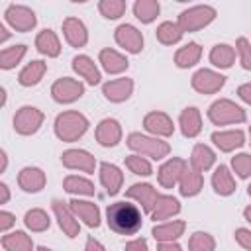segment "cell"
I'll return each mask as SVG.
<instances>
[{"label": "cell", "mask_w": 251, "mask_h": 251, "mask_svg": "<svg viewBox=\"0 0 251 251\" xmlns=\"http://www.w3.org/2000/svg\"><path fill=\"white\" fill-rule=\"evenodd\" d=\"M106 222L108 227L118 235H135L143 226V216L135 204L127 200H118L108 206Z\"/></svg>", "instance_id": "obj_1"}, {"label": "cell", "mask_w": 251, "mask_h": 251, "mask_svg": "<svg viewBox=\"0 0 251 251\" xmlns=\"http://www.w3.org/2000/svg\"><path fill=\"white\" fill-rule=\"evenodd\" d=\"M88 120L84 114L76 112V110H67V112H61L57 118H55V135L61 139V141H76L78 137H82L88 129Z\"/></svg>", "instance_id": "obj_2"}, {"label": "cell", "mask_w": 251, "mask_h": 251, "mask_svg": "<svg viewBox=\"0 0 251 251\" xmlns=\"http://www.w3.org/2000/svg\"><path fill=\"white\" fill-rule=\"evenodd\" d=\"M127 147L135 151L137 155L149 157L153 161H161L171 153V145L167 141L153 137V135H143L139 131H133L127 135Z\"/></svg>", "instance_id": "obj_3"}, {"label": "cell", "mask_w": 251, "mask_h": 251, "mask_svg": "<svg viewBox=\"0 0 251 251\" xmlns=\"http://www.w3.org/2000/svg\"><path fill=\"white\" fill-rule=\"evenodd\" d=\"M208 120L214 126H229V124H243L247 120L245 110L227 98H220L210 104Z\"/></svg>", "instance_id": "obj_4"}, {"label": "cell", "mask_w": 251, "mask_h": 251, "mask_svg": "<svg viewBox=\"0 0 251 251\" xmlns=\"http://www.w3.org/2000/svg\"><path fill=\"white\" fill-rule=\"evenodd\" d=\"M216 20V8L208 6V4H198V6H190L188 10H182L178 16V27L182 29V33H192L198 31L206 25H210Z\"/></svg>", "instance_id": "obj_5"}, {"label": "cell", "mask_w": 251, "mask_h": 251, "mask_svg": "<svg viewBox=\"0 0 251 251\" xmlns=\"http://www.w3.org/2000/svg\"><path fill=\"white\" fill-rule=\"evenodd\" d=\"M4 18H6V24L14 29V31H20V33H25V31H31L37 24V18H35V12L27 6H22V4H10L4 12Z\"/></svg>", "instance_id": "obj_6"}, {"label": "cell", "mask_w": 251, "mask_h": 251, "mask_svg": "<svg viewBox=\"0 0 251 251\" xmlns=\"http://www.w3.org/2000/svg\"><path fill=\"white\" fill-rule=\"evenodd\" d=\"M45 116L39 108L35 106H22L16 116H14V129L20 133V135H31L35 133L41 124H43Z\"/></svg>", "instance_id": "obj_7"}, {"label": "cell", "mask_w": 251, "mask_h": 251, "mask_svg": "<svg viewBox=\"0 0 251 251\" xmlns=\"http://www.w3.org/2000/svg\"><path fill=\"white\" fill-rule=\"evenodd\" d=\"M82 94H84V84L71 76L57 78L51 86V96L59 104H71V102L78 100Z\"/></svg>", "instance_id": "obj_8"}, {"label": "cell", "mask_w": 251, "mask_h": 251, "mask_svg": "<svg viewBox=\"0 0 251 251\" xmlns=\"http://www.w3.org/2000/svg\"><path fill=\"white\" fill-rule=\"evenodd\" d=\"M226 84V76L212 69H198L192 75V88L200 94H216Z\"/></svg>", "instance_id": "obj_9"}, {"label": "cell", "mask_w": 251, "mask_h": 251, "mask_svg": "<svg viewBox=\"0 0 251 251\" xmlns=\"http://www.w3.org/2000/svg\"><path fill=\"white\" fill-rule=\"evenodd\" d=\"M51 208H53V214H55V218H57L59 227L63 229V233H65L67 237H71V239L76 237V235L80 233V222H78V218L73 214V210L69 208V204L55 198V200L51 202Z\"/></svg>", "instance_id": "obj_10"}, {"label": "cell", "mask_w": 251, "mask_h": 251, "mask_svg": "<svg viewBox=\"0 0 251 251\" xmlns=\"http://www.w3.org/2000/svg\"><path fill=\"white\" fill-rule=\"evenodd\" d=\"M188 167V163L180 157H171L169 161H165L159 171H157V180L163 188H175L184 173V169Z\"/></svg>", "instance_id": "obj_11"}, {"label": "cell", "mask_w": 251, "mask_h": 251, "mask_svg": "<svg viewBox=\"0 0 251 251\" xmlns=\"http://www.w3.org/2000/svg\"><path fill=\"white\" fill-rule=\"evenodd\" d=\"M114 39H116V43H118L122 49H126L127 53L137 55V53L143 49V35H141V31H139L135 25H131V24H122V25H118L116 31H114Z\"/></svg>", "instance_id": "obj_12"}, {"label": "cell", "mask_w": 251, "mask_h": 251, "mask_svg": "<svg viewBox=\"0 0 251 251\" xmlns=\"http://www.w3.org/2000/svg\"><path fill=\"white\" fill-rule=\"evenodd\" d=\"M61 163L67 169H75V171H82L92 175L96 169V159L92 153L84 151V149H67L61 155Z\"/></svg>", "instance_id": "obj_13"}, {"label": "cell", "mask_w": 251, "mask_h": 251, "mask_svg": "<svg viewBox=\"0 0 251 251\" xmlns=\"http://www.w3.org/2000/svg\"><path fill=\"white\" fill-rule=\"evenodd\" d=\"M143 127L153 137H171L175 133V124L165 112H149L143 118Z\"/></svg>", "instance_id": "obj_14"}, {"label": "cell", "mask_w": 251, "mask_h": 251, "mask_svg": "<svg viewBox=\"0 0 251 251\" xmlns=\"http://www.w3.org/2000/svg\"><path fill=\"white\" fill-rule=\"evenodd\" d=\"M69 208L78 218V222H82L84 226H88V227H98L100 226V208L94 202L73 198L69 202Z\"/></svg>", "instance_id": "obj_15"}, {"label": "cell", "mask_w": 251, "mask_h": 251, "mask_svg": "<svg viewBox=\"0 0 251 251\" xmlns=\"http://www.w3.org/2000/svg\"><path fill=\"white\" fill-rule=\"evenodd\" d=\"M126 196L131 198V200H135V202H139L141 208H143V212L151 214V212H153V206H155V202H157V198H159V192H157V188H155L153 184L137 182V184H131V186L126 190Z\"/></svg>", "instance_id": "obj_16"}, {"label": "cell", "mask_w": 251, "mask_h": 251, "mask_svg": "<svg viewBox=\"0 0 251 251\" xmlns=\"http://www.w3.org/2000/svg\"><path fill=\"white\" fill-rule=\"evenodd\" d=\"M133 92V80L127 78V76H122V78H114V80H108L104 82L102 86V94L106 100L110 102H126Z\"/></svg>", "instance_id": "obj_17"}, {"label": "cell", "mask_w": 251, "mask_h": 251, "mask_svg": "<svg viewBox=\"0 0 251 251\" xmlns=\"http://www.w3.org/2000/svg\"><path fill=\"white\" fill-rule=\"evenodd\" d=\"M96 141L102 147H116L122 141V126L114 118H104L96 126Z\"/></svg>", "instance_id": "obj_18"}, {"label": "cell", "mask_w": 251, "mask_h": 251, "mask_svg": "<svg viewBox=\"0 0 251 251\" xmlns=\"http://www.w3.org/2000/svg\"><path fill=\"white\" fill-rule=\"evenodd\" d=\"M45 182H47V176L39 167H24L18 173V184L24 192L35 194L45 188Z\"/></svg>", "instance_id": "obj_19"}, {"label": "cell", "mask_w": 251, "mask_h": 251, "mask_svg": "<svg viewBox=\"0 0 251 251\" xmlns=\"http://www.w3.org/2000/svg\"><path fill=\"white\" fill-rule=\"evenodd\" d=\"M63 35L71 47H84L88 43V29L78 18H67L63 22Z\"/></svg>", "instance_id": "obj_20"}, {"label": "cell", "mask_w": 251, "mask_h": 251, "mask_svg": "<svg viewBox=\"0 0 251 251\" xmlns=\"http://www.w3.org/2000/svg\"><path fill=\"white\" fill-rule=\"evenodd\" d=\"M100 182L110 196H116L124 184V173L114 163H100Z\"/></svg>", "instance_id": "obj_21"}, {"label": "cell", "mask_w": 251, "mask_h": 251, "mask_svg": "<svg viewBox=\"0 0 251 251\" xmlns=\"http://www.w3.org/2000/svg\"><path fill=\"white\" fill-rule=\"evenodd\" d=\"M212 141L214 145L224 151V153H231L235 149H239L245 143V133L241 129H227V131H214L212 133Z\"/></svg>", "instance_id": "obj_22"}, {"label": "cell", "mask_w": 251, "mask_h": 251, "mask_svg": "<svg viewBox=\"0 0 251 251\" xmlns=\"http://www.w3.org/2000/svg\"><path fill=\"white\" fill-rule=\"evenodd\" d=\"M73 71H75L80 78H84L86 84H92V86L98 84L100 78H102V75H100L96 63H94L88 55H76V57L73 59Z\"/></svg>", "instance_id": "obj_23"}, {"label": "cell", "mask_w": 251, "mask_h": 251, "mask_svg": "<svg viewBox=\"0 0 251 251\" xmlns=\"http://www.w3.org/2000/svg\"><path fill=\"white\" fill-rule=\"evenodd\" d=\"M98 61H100L102 69H104L108 75L124 73V71H127V67H129V61L126 59V55H122V53H118L116 49H110V47H106V49L100 51Z\"/></svg>", "instance_id": "obj_24"}, {"label": "cell", "mask_w": 251, "mask_h": 251, "mask_svg": "<svg viewBox=\"0 0 251 251\" xmlns=\"http://www.w3.org/2000/svg\"><path fill=\"white\" fill-rule=\"evenodd\" d=\"M186 229V224L182 220H173V222H165L159 224L151 229V235L155 237L157 243H167V241H176Z\"/></svg>", "instance_id": "obj_25"}, {"label": "cell", "mask_w": 251, "mask_h": 251, "mask_svg": "<svg viewBox=\"0 0 251 251\" xmlns=\"http://www.w3.org/2000/svg\"><path fill=\"white\" fill-rule=\"evenodd\" d=\"M178 126H180V131H182L184 137H196L202 131V116H200V110L194 108V106L184 108L180 112Z\"/></svg>", "instance_id": "obj_26"}, {"label": "cell", "mask_w": 251, "mask_h": 251, "mask_svg": "<svg viewBox=\"0 0 251 251\" xmlns=\"http://www.w3.org/2000/svg\"><path fill=\"white\" fill-rule=\"evenodd\" d=\"M212 186L214 192L220 196H229L235 192V178L229 173V169L226 165H218L212 173Z\"/></svg>", "instance_id": "obj_27"}, {"label": "cell", "mask_w": 251, "mask_h": 251, "mask_svg": "<svg viewBox=\"0 0 251 251\" xmlns=\"http://www.w3.org/2000/svg\"><path fill=\"white\" fill-rule=\"evenodd\" d=\"M180 212V202L171 196V194H159L155 206H153V212H151V220L159 222V220H169L173 216H176Z\"/></svg>", "instance_id": "obj_28"}, {"label": "cell", "mask_w": 251, "mask_h": 251, "mask_svg": "<svg viewBox=\"0 0 251 251\" xmlns=\"http://www.w3.org/2000/svg\"><path fill=\"white\" fill-rule=\"evenodd\" d=\"M204 186V178H202V173L192 169V167H186L180 180H178V190L182 196L190 198V196H196Z\"/></svg>", "instance_id": "obj_29"}, {"label": "cell", "mask_w": 251, "mask_h": 251, "mask_svg": "<svg viewBox=\"0 0 251 251\" xmlns=\"http://www.w3.org/2000/svg\"><path fill=\"white\" fill-rule=\"evenodd\" d=\"M35 49L45 57H57L61 53V41L53 29H41L35 37Z\"/></svg>", "instance_id": "obj_30"}, {"label": "cell", "mask_w": 251, "mask_h": 251, "mask_svg": "<svg viewBox=\"0 0 251 251\" xmlns=\"http://www.w3.org/2000/svg\"><path fill=\"white\" fill-rule=\"evenodd\" d=\"M216 163V153L212 151V147L204 145V143H196L194 149H192V155H190V167L204 173V171H210Z\"/></svg>", "instance_id": "obj_31"}, {"label": "cell", "mask_w": 251, "mask_h": 251, "mask_svg": "<svg viewBox=\"0 0 251 251\" xmlns=\"http://www.w3.org/2000/svg\"><path fill=\"white\" fill-rule=\"evenodd\" d=\"M200 57H202V47L196 41H190L175 53V65L178 69H190L200 61Z\"/></svg>", "instance_id": "obj_32"}, {"label": "cell", "mask_w": 251, "mask_h": 251, "mask_svg": "<svg viewBox=\"0 0 251 251\" xmlns=\"http://www.w3.org/2000/svg\"><path fill=\"white\" fill-rule=\"evenodd\" d=\"M45 73H47V63H43V61H29V63L20 71L18 82H20L22 86H35V84L43 78Z\"/></svg>", "instance_id": "obj_33"}, {"label": "cell", "mask_w": 251, "mask_h": 251, "mask_svg": "<svg viewBox=\"0 0 251 251\" xmlns=\"http://www.w3.org/2000/svg\"><path fill=\"white\" fill-rule=\"evenodd\" d=\"M2 247L4 251H31L33 249V241L25 231H10L2 235Z\"/></svg>", "instance_id": "obj_34"}, {"label": "cell", "mask_w": 251, "mask_h": 251, "mask_svg": "<svg viewBox=\"0 0 251 251\" xmlns=\"http://www.w3.org/2000/svg\"><path fill=\"white\" fill-rule=\"evenodd\" d=\"M63 188L65 192L75 194V196H94V190H96L88 178L78 176V175H69L63 180Z\"/></svg>", "instance_id": "obj_35"}, {"label": "cell", "mask_w": 251, "mask_h": 251, "mask_svg": "<svg viewBox=\"0 0 251 251\" xmlns=\"http://www.w3.org/2000/svg\"><path fill=\"white\" fill-rule=\"evenodd\" d=\"M235 61V49L227 43H218L210 51V63L218 69H229Z\"/></svg>", "instance_id": "obj_36"}, {"label": "cell", "mask_w": 251, "mask_h": 251, "mask_svg": "<svg viewBox=\"0 0 251 251\" xmlns=\"http://www.w3.org/2000/svg\"><path fill=\"white\" fill-rule=\"evenodd\" d=\"M155 35H157V41L163 45H176L182 39V29L178 27L176 22H163L157 25Z\"/></svg>", "instance_id": "obj_37"}, {"label": "cell", "mask_w": 251, "mask_h": 251, "mask_svg": "<svg viewBox=\"0 0 251 251\" xmlns=\"http://www.w3.org/2000/svg\"><path fill=\"white\" fill-rule=\"evenodd\" d=\"M24 224H25V227H27L29 231L39 233V231L49 229L51 220H49V214H47L45 210H41V208H31V210L25 212V216H24Z\"/></svg>", "instance_id": "obj_38"}, {"label": "cell", "mask_w": 251, "mask_h": 251, "mask_svg": "<svg viewBox=\"0 0 251 251\" xmlns=\"http://www.w3.org/2000/svg\"><path fill=\"white\" fill-rule=\"evenodd\" d=\"M161 12V6L157 0H137L133 4V14L141 24H151Z\"/></svg>", "instance_id": "obj_39"}, {"label": "cell", "mask_w": 251, "mask_h": 251, "mask_svg": "<svg viewBox=\"0 0 251 251\" xmlns=\"http://www.w3.org/2000/svg\"><path fill=\"white\" fill-rule=\"evenodd\" d=\"M27 53V47L25 45H12V47H4L0 51V69L4 71H10L14 69Z\"/></svg>", "instance_id": "obj_40"}, {"label": "cell", "mask_w": 251, "mask_h": 251, "mask_svg": "<svg viewBox=\"0 0 251 251\" xmlns=\"http://www.w3.org/2000/svg\"><path fill=\"white\" fill-rule=\"evenodd\" d=\"M98 10H100V14L104 18L118 20V18H122L126 14L127 4H126V0H100L98 2Z\"/></svg>", "instance_id": "obj_41"}, {"label": "cell", "mask_w": 251, "mask_h": 251, "mask_svg": "<svg viewBox=\"0 0 251 251\" xmlns=\"http://www.w3.org/2000/svg\"><path fill=\"white\" fill-rule=\"evenodd\" d=\"M126 167L133 175H137V176H149V175H153V167H151L149 159H145L143 155H137V153L126 157Z\"/></svg>", "instance_id": "obj_42"}, {"label": "cell", "mask_w": 251, "mask_h": 251, "mask_svg": "<svg viewBox=\"0 0 251 251\" xmlns=\"http://www.w3.org/2000/svg\"><path fill=\"white\" fill-rule=\"evenodd\" d=\"M188 249L190 251H214L216 249V241L206 231H194L190 235V239H188Z\"/></svg>", "instance_id": "obj_43"}, {"label": "cell", "mask_w": 251, "mask_h": 251, "mask_svg": "<svg viewBox=\"0 0 251 251\" xmlns=\"http://www.w3.org/2000/svg\"><path fill=\"white\" fill-rule=\"evenodd\" d=\"M231 169L239 178L251 176V155L249 153H237L231 157Z\"/></svg>", "instance_id": "obj_44"}, {"label": "cell", "mask_w": 251, "mask_h": 251, "mask_svg": "<svg viewBox=\"0 0 251 251\" xmlns=\"http://www.w3.org/2000/svg\"><path fill=\"white\" fill-rule=\"evenodd\" d=\"M235 49L239 53V63L245 71H251V43L245 37H239L235 43Z\"/></svg>", "instance_id": "obj_45"}, {"label": "cell", "mask_w": 251, "mask_h": 251, "mask_svg": "<svg viewBox=\"0 0 251 251\" xmlns=\"http://www.w3.org/2000/svg\"><path fill=\"white\" fill-rule=\"evenodd\" d=\"M233 235H235V241H237L245 251H251V229H247V227H237Z\"/></svg>", "instance_id": "obj_46"}, {"label": "cell", "mask_w": 251, "mask_h": 251, "mask_svg": "<svg viewBox=\"0 0 251 251\" xmlns=\"http://www.w3.org/2000/svg\"><path fill=\"white\" fill-rule=\"evenodd\" d=\"M14 224H16V216L10 214V212H6V210H2L0 212V231L6 233Z\"/></svg>", "instance_id": "obj_47"}, {"label": "cell", "mask_w": 251, "mask_h": 251, "mask_svg": "<svg viewBox=\"0 0 251 251\" xmlns=\"http://www.w3.org/2000/svg\"><path fill=\"white\" fill-rule=\"evenodd\" d=\"M124 251H149V247H147V239H143V237H135V239H131V241L126 243Z\"/></svg>", "instance_id": "obj_48"}, {"label": "cell", "mask_w": 251, "mask_h": 251, "mask_svg": "<svg viewBox=\"0 0 251 251\" xmlns=\"http://www.w3.org/2000/svg\"><path fill=\"white\" fill-rule=\"evenodd\" d=\"M237 96H239L245 104H249V106H251V82L241 84V86L237 88Z\"/></svg>", "instance_id": "obj_49"}, {"label": "cell", "mask_w": 251, "mask_h": 251, "mask_svg": "<svg viewBox=\"0 0 251 251\" xmlns=\"http://www.w3.org/2000/svg\"><path fill=\"white\" fill-rule=\"evenodd\" d=\"M84 251H106V247H104L98 239L88 237V239H86V245H84Z\"/></svg>", "instance_id": "obj_50"}, {"label": "cell", "mask_w": 251, "mask_h": 251, "mask_svg": "<svg viewBox=\"0 0 251 251\" xmlns=\"http://www.w3.org/2000/svg\"><path fill=\"white\" fill-rule=\"evenodd\" d=\"M157 251H182V247L176 241H167V243H157Z\"/></svg>", "instance_id": "obj_51"}, {"label": "cell", "mask_w": 251, "mask_h": 251, "mask_svg": "<svg viewBox=\"0 0 251 251\" xmlns=\"http://www.w3.org/2000/svg\"><path fill=\"white\" fill-rule=\"evenodd\" d=\"M0 204H8V200H10V188H8V184L6 182H0Z\"/></svg>", "instance_id": "obj_52"}, {"label": "cell", "mask_w": 251, "mask_h": 251, "mask_svg": "<svg viewBox=\"0 0 251 251\" xmlns=\"http://www.w3.org/2000/svg\"><path fill=\"white\" fill-rule=\"evenodd\" d=\"M8 37H10V31L6 29V25H4V24H0V43H4Z\"/></svg>", "instance_id": "obj_53"}, {"label": "cell", "mask_w": 251, "mask_h": 251, "mask_svg": "<svg viewBox=\"0 0 251 251\" xmlns=\"http://www.w3.org/2000/svg\"><path fill=\"white\" fill-rule=\"evenodd\" d=\"M0 159H2V167H0V173H4V171H6V167H8V155H6V151H4V149L0 151Z\"/></svg>", "instance_id": "obj_54"}, {"label": "cell", "mask_w": 251, "mask_h": 251, "mask_svg": "<svg viewBox=\"0 0 251 251\" xmlns=\"http://www.w3.org/2000/svg\"><path fill=\"white\" fill-rule=\"evenodd\" d=\"M243 218H245V220L251 224V206H247V208L243 210Z\"/></svg>", "instance_id": "obj_55"}, {"label": "cell", "mask_w": 251, "mask_h": 251, "mask_svg": "<svg viewBox=\"0 0 251 251\" xmlns=\"http://www.w3.org/2000/svg\"><path fill=\"white\" fill-rule=\"evenodd\" d=\"M37 251H53V249H49V247H45V245H41V247H37Z\"/></svg>", "instance_id": "obj_56"}, {"label": "cell", "mask_w": 251, "mask_h": 251, "mask_svg": "<svg viewBox=\"0 0 251 251\" xmlns=\"http://www.w3.org/2000/svg\"><path fill=\"white\" fill-rule=\"evenodd\" d=\"M247 194H249V196H251V184H249V186H247Z\"/></svg>", "instance_id": "obj_57"}, {"label": "cell", "mask_w": 251, "mask_h": 251, "mask_svg": "<svg viewBox=\"0 0 251 251\" xmlns=\"http://www.w3.org/2000/svg\"><path fill=\"white\" fill-rule=\"evenodd\" d=\"M249 139H251V126H249ZM251 143V141H249Z\"/></svg>", "instance_id": "obj_58"}]
</instances>
